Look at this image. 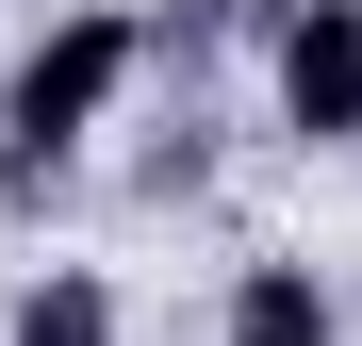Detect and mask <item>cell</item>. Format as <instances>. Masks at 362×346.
I'll list each match as a JSON object with an SVG mask.
<instances>
[{"mask_svg": "<svg viewBox=\"0 0 362 346\" xmlns=\"http://www.w3.org/2000/svg\"><path fill=\"white\" fill-rule=\"evenodd\" d=\"M230 346H346V313H329L313 264H247L230 280Z\"/></svg>", "mask_w": 362, "mask_h": 346, "instance_id": "obj_3", "label": "cell"}, {"mask_svg": "<svg viewBox=\"0 0 362 346\" xmlns=\"http://www.w3.org/2000/svg\"><path fill=\"white\" fill-rule=\"evenodd\" d=\"M17 346H115V280L99 264H49L33 297H17Z\"/></svg>", "mask_w": 362, "mask_h": 346, "instance_id": "obj_4", "label": "cell"}, {"mask_svg": "<svg viewBox=\"0 0 362 346\" xmlns=\"http://www.w3.org/2000/svg\"><path fill=\"white\" fill-rule=\"evenodd\" d=\"M132 67H148V17H115V0L49 17V33L17 50V83H0V132H17V165H66V149H99V115L132 99Z\"/></svg>", "mask_w": 362, "mask_h": 346, "instance_id": "obj_1", "label": "cell"}, {"mask_svg": "<svg viewBox=\"0 0 362 346\" xmlns=\"http://www.w3.org/2000/svg\"><path fill=\"white\" fill-rule=\"evenodd\" d=\"M280 132L296 149H362V0H296L280 17Z\"/></svg>", "mask_w": 362, "mask_h": 346, "instance_id": "obj_2", "label": "cell"}]
</instances>
